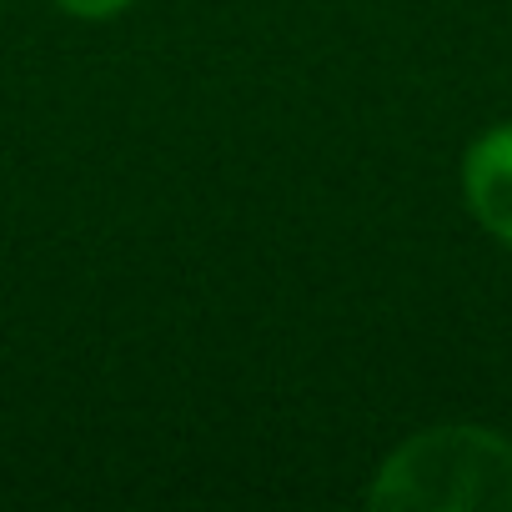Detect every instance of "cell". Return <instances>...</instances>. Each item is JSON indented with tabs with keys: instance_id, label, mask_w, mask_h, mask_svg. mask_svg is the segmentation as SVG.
<instances>
[{
	"instance_id": "obj_1",
	"label": "cell",
	"mask_w": 512,
	"mask_h": 512,
	"mask_svg": "<svg viewBox=\"0 0 512 512\" xmlns=\"http://www.w3.org/2000/svg\"><path fill=\"white\" fill-rule=\"evenodd\" d=\"M367 502L382 512H512V442L492 427H427L377 467Z\"/></svg>"
},
{
	"instance_id": "obj_2",
	"label": "cell",
	"mask_w": 512,
	"mask_h": 512,
	"mask_svg": "<svg viewBox=\"0 0 512 512\" xmlns=\"http://www.w3.org/2000/svg\"><path fill=\"white\" fill-rule=\"evenodd\" d=\"M462 191H467L472 216L502 246H512V126H497L472 141L462 161Z\"/></svg>"
},
{
	"instance_id": "obj_3",
	"label": "cell",
	"mask_w": 512,
	"mask_h": 512,
	"mask_svg": "<svg viewBox=\"0 0 512 512\" xmlns=\"http://www.w3.org/2000/svg\"><path fill=\"white\" fill-rule=\"evenodd\" d=\"M61 11H71V16H86V21H101V16H116V11H126L131 0H56Z\"/></svg>"
}]
</instances>
